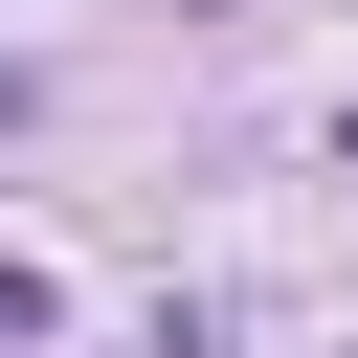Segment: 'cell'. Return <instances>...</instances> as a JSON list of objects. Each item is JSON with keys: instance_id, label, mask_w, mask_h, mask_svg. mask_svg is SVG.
Instances as JSON below:
<instances>
[{"instance_id": "obj_1", "label": "cell", "mask_w": 358, "mask_h": 358, "mask_svg": "<svg viewBox=\"0 0 358 358\" xmlns=\"http://www.w3.org/2000/svg\"><path fill=\"white\" fill-rule=\"evenodd\" d=\"M45 313H67V291H45V268H22V246H0V358H22V336H45Z\"/></svg>"}, {"instance_id": "obj_2", "label": "cell", "mask_w": 358, "mask_h": 358, "mask_svg": "<svg viewBox=\"0 0 358 358\" xmlns=\"http://www.w3.org/2000/svg\"><path fill=\"white\" fill-rule=\"evenodd\" d=\"M336 157H358V112H336Z\"/></svg>"}]
</instances>
